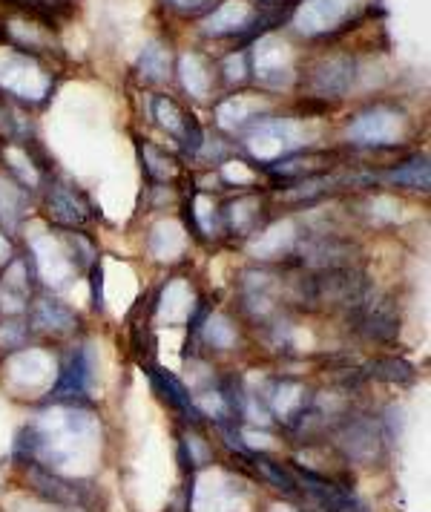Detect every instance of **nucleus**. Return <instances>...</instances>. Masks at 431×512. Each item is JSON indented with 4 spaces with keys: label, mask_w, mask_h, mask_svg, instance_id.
Wrapping results in <instances>:
<instances>
[{
    "label": "nucleus",
    "mask_w": 431,
    "mask_h": 512,
    "mask_svg": "<svg viewBox=\"0 0 431 512\" xmlns=\"http://www.w3.org/2000/svg\"><path fill=\"white\" fill-rule=\"evenodd\" d=\"M101 429L98 420L84 409L58 406L49 409L38 420H32L23 429L18 449L35 464H46L52 472H69L92 466L90 461L98 455Z\"/></svg>",
    "instance_id": "1"
},
{
    "label": "nucleus",
    "mask_w": 431,
    "mask_h": 512,
    "mask_svg": "<svg viewBox=\"0 0 431 512\" xmlns=\"http://www.w3.org/2000/svg\"><path fill=\"white\" fill-rule=\"evenodd\" d=\"M337 446L348 461L360 466H374L386 452V432L377 420L371 418L345 420L337 432Z\"/></svg>",
    "instance_id": "2"
},
{
    "label": "nucleus",
    "mask_w": 431,
    "mask_h": 512,
    "mask_svg": "<svg viewBox=\"0 0 431 512\" xmlns=\"http://www.w3.org/2000/svg\"><path fill=\"white\" fill-rule=\"evenodd\" d=\"M305 144V133L294 121L265 118L259 121L248 136V150L259 162H276L279 156H288Z\"/></svg>",
    "instance_id": "3"
},
{
    "label": "nucleus",
    "mask_w": 431,
    "mask_h": 512,
    "mask_svg": "<svg viewBox=\"0 0 431 512\" xmlns=\"http://www.w3.org/2000/svg\"><path fill=\"white\" fill-rule=\"evenodd\" d=\"M296 487H302L305 495H311L325 512H365L360 498L351 489L340 487L334 481H328L325 475H317L311 469H296L294 472Z\"/></svg>",
    "instance_id": "4"
},
{
    "label": "nucleus",
    "mask_w": 431,
    "mask_h": 512,
    "mask_svg": "<svg viewBox=\"0 0 431 512\" xmlns=\"http://www.w3.org/2000/svg\"><path fill=\"white\" fill-rule=\"evenodd\" d=\"M403 133H406L403 116L386 107L368 110L348 127V139L354 144H397Z\"/></svg>",
    "instance_id": "5"
},
{
    "label": "nucleus",
    "mask_w": 431,
    "mask_h": 512,
    "mask_svg": "<svg viewBox=\"0 0 431 512\" xmlns=\"http://www.w3.org/2000/svg\"><path fill=\"white\" fill-rule=\"evenodd\" d=\"M29 487L35 489L38 495H44L46 501L58 504V507H84V504H87L84 484L67 481V478H61L58 472L44 469L41 464L29 466Z\"/></svg>",
    "instance_id": "6"
},
{
    "label": "nucleus",
    "mask_w": 431,
    "mask_h": 512,
    "mask_svg": "<svg viewBox=\"0 0 431 512\" xmlns=\"http://www.w3.org/2000/svg\"><path fill=\"white\" fill-rule=\"evenodd\" d=\"M92 386V357L87 346L69 354V360L64 363V369L58 374V383L52 386V397L55 400H75V397L90 395Z\"/></svg>",
    "instance_id": "7"
},
{
    "label": "nucleus",
    "mask_w": 431,
    "mask_h": 512,
    "mask_svg": "<svg viewBox=\"0 0 431 512\" xmlns=\"http://www.w3.org/2000/svg\"><path fill=\"white\" fill-rule=\"evenodd\" d=\"M299 254H302V262L311 265V268L334 271V268H351L354 245L351 242H342L337 236H317L311 242H302L299 245Z\"/></svg>",
    "instance_id": "8"
},
{
    "label": "nucleus",
    "mask_w": 431,
    "mask_h": 512,
    "mask_svg": "<svg viewBox=\"0 0 431 512\" xmlns=\"http://www.w3.org/2000/svg\"><path fill=\"white\" fill-rule=\"evenodd\" d=\"M262 400L268 406L273 418L285 420V423H294L299 415L311 406V397L305 392V386H299L294 380H282V383H271L262 389Z\"/></svg>",
    "instance_id": "9"
},
{
    "label": "nucleus",
    "mask_w": 431,
    "mask_h": 512,
    "mask_svg": "<svg viewBox=\"0 0 431 512\" xmlns=\"http://www.w3.org/2000/svg\"><path fill=\"white\" fill-rule=\"evenodd\" d=\"M242 291H245V308L253 317H268L276 308V300H279V282L268 271L245 274Z\"/></svg>",
    "instance_id": "10"
},
{
    "label": "nucleus",
    "mask_w": 431,
    "mask_h": 512,
    "mask_svg": "<svg viewBox=\"0 0 431 512\" xmlns=\"http://www.w3.org/2000/svg\"><path fill=\"white\" fill-rule=\"evenodd\" d=\"M348 9V0H308L302 3L299 15H296V24L305 35H317L331 29V24H337Z\"/></svg>",
    "instance_id": "11"
},
{
    "label": "nucleus",
    "mask_w": 431,
    "mask_h": 512,
    "mask_svg": "<svg viewBox=\"0 0 431 512\" xmlns=\"http://www.w3.org/2000/svg\"><path fill=\"white\" fill-rule=\"evenodd\" d=\"M29 303V280H26V262L12 259L3 280H0V308L6 314H18Z\"/></svg>",
    "instance_id": "12"
},
{
    "label": "nucleus",
    "mask_w": 431,
    "mask_h": 512,
    "mask_svg": "<svg viewBox=\"0 0 431 512\" xmlns=\"http://www.w3.org/2000/svg\"><path fill=\"white\" fill-rule=\"evenodd\" d=\"M156 118L161 121V127H167L176 139L184 141L187 150H199V147H202V133H199V127L184 116L182 110H179L170 98H156Z\"/></svg>",
    "instance_id": "13"
},
{
    "label": "nucleus",
    "mask_w": 431,
    "mask_h": 512,
    "mask_svg": "<svg viewBox=\"0 0 431 512\" xmlns=\"http://www.w3.org/2000/svg\"><path fill=\"white\" fill-rule=\"evenodd\" d=\"M296 245L294 222H276L265 233H259V239L250 245V254L256 259H276V256L288 254Z\"/></svg>",
    "instance_id": "14"
},
{
    "label": "nucleus",
    "mask_w": 431,
    "mask_h": 512,
    "mask_svg": "<svg viewBox=\"0 0 431 512\" xmlns=\"http://www.w3.org/2000/svg\"><path fill=\"white\" fill-rule=\"evenodd\" d=\"M351 78H354V64L348 58H331L314 75V90L319 95H342L351 87Z\"/></svg>",
    "instance_id": "15"
},
{
    "label": "nucleus",
    "mask_w": 431,
    "mask_h": 512,
    "mask_svg": "<svg viewBox=\"0 0 431 512\" xmlns=\"http://www.w3.org/2000/svg\"><path fill=\"white\" fill-rule=\"evenodd\" d=\"M153 383H156V389H159L161 395L167 397V403H170L173 409H179L182 415H190V420H202L199 409H196V403H193L190 389L184 386L176 374L153 372Z\"/></svg>",
    "instance_id": "16"
},
{
    "label": "nucleus",
    "mask_w": 431,
    "mask_h": 512,
    "mask_svg": "<svg viewBox=\"0 0 431 512\" xmlns=\"http://www.w3.org/2000/svg\"><path fill=\"white\" fill-rule=\"evenodd\" d=\"M49 216H55L64 225H81L90 213H87V205L75 196V190L58 185L49 193Z\"/></svg>",
    "instance_id": "17"
},
{
    "label": "nucleus",
    "mask_w": 431,
    "mask_h": 512,
    "mask_svg": "<svg viewBox=\"0 0 431 512\" xmlns=\"http://www.w3.org/2000/svg\"><path fill=\"white\" fill-rule=\"evenodd\" d=\"M250 24H253V9H248L242 0H227L216 15L207 18L205 32H210V35H225V32L245 29Z\"/></svg>",
    "instance_id": "18"
},
{
    "label": "nucleus",
    "mask_w": 431,
    "mask_h": 512,
    "mask_svg": "<svg viewBox=\"0 0 431 512\" xmlns=\"http://www.w3.org/2000/svg\"><path fill=\"white\" fill-rule=\"evenodd\" d=\"M32 326L41 328V331L64 334V331L75 328V314L61 303H55V300H41L32 308Z\"/></svg>",
    "instance_id": "19"
},
{
    "label": "nucleus",
    "mask_w": 431,
    "mask_h": 512,
    "mask_svg": "<svg viewBox=\"0 0 431 512\" xmlns=\"http://www.w3.org/2000/svg\"><path fill=\"white\" fill-rule=\"evenodd\" d=\"M23 213H26V190L12 179L0 176V222L6 225V231H15L21 225Z\"/></svg>",
    "instance_id": "20"
},
{
    "label": "nucleus",
    "mask_w": 431,
    "mask_h": 512,
    "mask_svg": "<svg viewBox=\"0 0 431 512\" xmlns=\"http://www.w3.org/2000/svg\"><path fill=\"white\" fill-rule=\"evenodd\" d=\"M397 317H394V311L383 303H371L363 308V331L365 337H371V340H391L394 334H397Z\"/></svg>",
    "instance_id": "21"
},
{
    "label": "nucleus",
    "mask_w": 431,
    "mask_h": 512,
    "mask_svg": "<svg viewBox=\"0 0 431 512\" xmlns=\"http://www.w3.org/2000/svg\"><path fill=\"white\" fill-rule=\"evenodd\" d=\"M383 182L397 187H409V190H429L431 170L429 162H426V156H423V159L417 156V159H411V162L394 167L391 173L383 176Z\"/></svg>",
    "instance_id": "22"
},
{
    "label": "nucleus",
    "mask_w": 431,
    "mask_h": 512,
    "mask_svg": "<svg viewBox=\"0 0 431 512\" xmlns=\"http://www.w3.org/2000/svg\"><path fill=\"white\" fill-rule=\"evenodd\" d=\"M259 216H262V202H259L256 196H242V199H236V202L230 205V210H227L230 228L236 233H242V236H248V233L256 231Z\"/></svg>",
    "instance_id": "23"
},
{
    "label": "nucleus",
    "mask_w": 431,
    "mask_h": 512,
    "mask_svg": "<svg viewBox=\"0 0 431 512\" xmlns=\"http://www.w3.org/2000/svg\"><path fill=\"white\" fill-rule=\"evenodd\" d=\"M202 337H205L207 346L227 351L233 349V343H236V328H233V323L227 320L225 314H210L205 328H202Z\"/></svg>",
    "instance_id": "24"
},
{
    "label": "nucleus",
    "mask_w": 431,
    "mask_h": 512,
    "mask_svg": "<svg viewBox=\"0 0 431 512\" xmlns=\"http://www.w3.org/2000/svg\"><path fill=\"white\" fill-rule=\"evenodd\" d=\"M150 248H153V254L159 256V259H176V256L182 254L184 248V236L182 228H176V225H159L156 231H153V242H150Z\"/></svg>",
    "instance_id": "25"
},
{
    "label": "nucleus",
    "mask_w": 431,
    "mask_h": 512,
    "mask_svg": "<svg viewBox=\"0 0 431 512\" xmlns=\"http://www.w3.org/2000/svg\"><path fill=\"white\" fill-rule=\"evenodd\" d=\"M368 374L377 377V380H386V383H406L411 380V366L406 360H397V357H383V360H374L368 366Z\"/></svg>",
    "instance_id": "26"
},
{
    "label": "nucleus",
    "mask_w": 431,
    "mask_h": 512,
    "mask_svg": "<svg viewBox=\"0 0 431 512\" xmlns=\"http://www.w3.org/2000/svg\"><path fill=\"white\" fill-rule=\"evenodd\" d=\"M256 469H259V472H262V478H265L268 484H273L279 492H296V478L291 469H285L282 464H273V461H268L265 455H259V458H256Z\"/></svg>",
    "instance_id": "27"
},
{
    "label": "nucleus",
    "mask_w": 431,
    "mask_h": 512,
    "mask_svg": "<svg viewBox=\"0 0 431 512\" xmlns=\"http://www.w3.org/2000/svg\"><path fill=\"white\" fill-rule=\"evenodd\" d=\"M141 72L150 81H167L170 78V58H167V52L159 44L144 49V55H141Z\"/></svg>",
    "instance_id": "28"
},
{
    "label": "nucleus",
    "mask_w": 431,
    "mask_h": 512,
    "mask_svg": "<svg viewBox=\"0 0 431 512\" xmlns=\"http://www.w3.org/2000/svg\"><path fill=\"white\" fill-rule=\"evenodd\" d=\"M182 72H184V87L190 90L193 95H199V98H205L207 93V75L205 67H202V61L196 58V55H184L182 58Z\"/></svg>",
    "instance_id": "29"
},
{
    "label": "nucleus",
    "mask_w": 431,
    "mask_h": 512,
    "mask_svg": "<svg viewBox=\"0 0 431 512\" xmlns=\"http://www.w3.org/2000/svg\"><path fill=\"white\" fill-rule=\"evenodd\" d=\"M196 222H199V228L205 233H216V225H219V213H216V205H213V199H207V196H196Z\"/></svg>",
    "instance_id": "30"
},
{
    "label": "nucleus",
    "mask_w": 431,
    "mask_h": 512,
    "mask_svg": "<svg viewBox=\"0 0 431 512\" xmlns=\"http://www.w3.org/2000/svg\"><path fill=\"white\" fill-rule=\"evenodd\" d=\"M23 343H26V326H23V323H15V320H12V323H3V326H0V349H23Z\"/></svg>",
    "instance_id": "31"
},
{
    "label": "nucleus",
    "mask_w": 431,
    "mask_h": 512,
    "mask_svg": "<svg viewBox=\"0 0 431 512\" xmlns=\"http://www.w3.org/2000/svg\"><path fill=\"white\" fill-rule=\"evenodd\" d=\"M184 446L190 452V464L193 466H205L210 461V446L205 443V438H199L196 432H187L184 435Z\"/></svg>",
    "instance_id": "32"
},
{
    "label": "nucleus",
    "mask_w": 431,
    "mask_h": 512,
    "mask_svg": "<svg viewBox=\"0 0 431 512\" xmlns=\"http://www.w3.org/2000/svg\"><path fill=\"white\" fill-rule=\"evenodd\" d=\"M144 153H147V159H150V164H147V170L156 176V179H170L173 173H176V167H173V159H164V156H159L153 147H144Z\"/></svg>",
    "instance_id": "33"
},
{
    "label": "nucleus",
    "mask_w": 431,
    "mask_h": 512,
    "mask_svg": "<svg viewBox=\"0 0 431 512\" xmlns=\"http://www.w3.org/2000/svg\"><path fill=\"white\" fill-rule=\"evenodd\" d=\"M222 176H225V182H239V185H250L253 182V173L242 162H227Z\"/></svg>",
    "instance_id": "34"
},
{
    "label": "nucleus",
    "mask_w": 431,
    "mask_h": 512,
    "mask_svg": "<svg viewBox=\"0 0 431 512\" xmlns=\"http://www.w3.org/2000/svg\"><path fill=\"white\" fill-rule=\"evenodd\" d=\"M12 262V245L6 239V233L0 231V265H9Z\"/></svg>",
    "instance_id": "35"
},
{
    "label": "nucleus",
    "mask_w": 431,
    "mask_h": 512,
    "mask_svg": "<svg viewBox=\"0 0 431 512\" xmlns=\"http://www.w3.org/2000/svg\"><path fill=\"white\" fill-rule=\"evenodd\" d=\"M176 3H179V6H184V9H187V6H199L202 0H176Z\"/></svg>",
    "instance_id": "36"
}]
</instances>
